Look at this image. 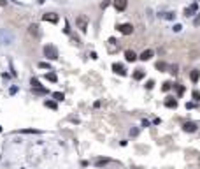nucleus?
I'll return each instance as SVG.
<instances>
[{
    "label": "nucleus",
    "instance_id": "obj_1",
    "mask_svg": "<svg viewBox=\"0 0 200 169\" xmlns=\"http://www.w3.org/2000/svg\"><path fill=\"white\" fill-rule=\"evenodd\" d=\"M44 57H46L48 60H56V58H58L56 48L53 46V44H46V46H44Z\"/></svg>",
    "mask_w": 200,
    "mask_h": 169
},
{
    "label": "nucleus",
    "instance_id": "obj_2",
    "mask_svg": "<svg viewBox=\"0 0 200 169\" xmlns=\"http://www.w3.org/2000/svg\"><path fill=\"white\" fill-rule=\"evenodd\" d=\"M14 41V35L7 30H0V44H11Z\"/></svg>",
    "mask_w": 200,
    "mask_h": 169
},
{
    "label": "nucleus",
    "instance_id": "obj_3",
    "mask_svg": "<svg viewBox=\"0 0 200 169\" xmlns=\"http://www.w3.org/2000/svg\"><path fill=\"white\" fill-rule=\"evenodd\" d=\"M76 25H77V28H81L83 32H86V28H88V18H86V16H77V18H76Z\"/></svg>",
    "mask_w": 200,
    "mask_h": 169
},
{
    "label": "nucleus",
    "instance_id": "obj_4",
    "mask_svg": "<svg viewBox=\"0 0 200 169\" xmlns=\"http://www.w3.org/2000/svg\"><path fill=\"white\" fill-rule=\"evenodd\" d=\"M42 19H44V21H49V23H58V14H55V13H46L44 16H42Z\"/></svg>",
    "mask_w": 200,
    "mask_h": 169
},
{
    "label": "nucleus",
    "instance_id": "obj_5",
    "mask_svg": "<svg viewBox=\"0 0 200 169\" xmlns=\"http://www.w3.org/2000/svg\"><path fill=\"white\" fill-rule=\"evenodd\" d=\"M126 5H128V0H114V7H116V11H125Z\"/></svg>",
    "mask_w": 200,
    "mask_h": 169
},
{
    "label": "nucleus",
    "instance_id": "obj_6",
    "mask_svg": "<svg viewBox=\"0 0 200 169\" xmlns=\"http://www.w3.org/2000/svg\"><path fill=\"white\" fill-rule=\"evenodd\" d=\"M119 32H121V34H125V35H130L132 32H133V27L130 23H125V25L119 27Z\"/></svg>",
    "mask_w": 200,
    "mask_h": 169
},
{
    "label": "nucleus",
    "instance_id": "obj_7",
    "mask_svg": "<svg viewBox=\"0 0 200 169\" xmlns=\"http://www.w3.org/2000/svg\"><path fill=\"white\" fill-rule=\"evenodd\" d=\"M112 71L116 74H119V76H125L126 74V71H125V67L121 65V63H112Z\"/></svg>",
    "mask_w": 200,
    "mask_h": 169
},
{
    "label": "nucleus",
    "instance_id": "obj_8",
    "mask_svg": "<svg viewBox=\"0 0 200 169\" xmlns=\"http://www.w3.org/2000/svg\"><path fill=\"white\" fill-rule=\"evenodd\" d=\"M183 129H184V132H195V130H197V123H193V122H186V123L183 125Z\"/></svg>",
    "mask_w": 200,
    "mask_h": 169
},
{
    "label": "nucleus",
    "instance_id": "obj_9",
    "mask_svg": "<svg viewBox=\"0 0 200 169\" xmlns=\"http://www.w3.org/2000/svg\"><path fill=\"white\" fill-rule=\"evenodd\" d=\"M151 57H153V49H144L142 53H141V55H139V58L141 60H151Z\"/></svg>",
    "mask_w": 200,
    "mask_h": 169
},
{
    "label": "nucleus",
    "instance_id": "obj_10",
    "mask_svg": "<svg viewBox=\"0 0 200 169\" xmlns=\"http://www.w3.org/2000/svg\"><path fill=\"white\" fill-rule=\"evenodd\" d=\"M125 58H126V62H135L137 60V55H135L132 49H126L125 51Z\"/></svg>",
    "mask_w": 200,
    "mask_h": 169
},
{
    "label": "nucleus",
    "instance_id": "obj_11",
    "mask_svg": "<svg viewBox=\"0 0 200 169\" xmlns=\"http://www.w3.org/2000/svg\"><path fill=\"white\" fill-rule=\"evenodd\" d=\"M189 79H191L193 83H197V81L200 79V71H198V69H193L191 72H189Z\"/></svg>",
    "mask_w": 200,
    "mask_h": 169
},
{
    "label": "nucleus",
    "instance_id": "obj_12",
    "mask_svg": "<svg viewBox=\"0 0 200 169\" xmlns=\"http://www.w3.org/2000/svg\"><path fill=\"white\" fill-rule=\"evenodd\" d=\"M28 32H30V34L34 35V37H39V35H40V32H39V27H37V25H30V27H28Z\"/></svg>",
    "mask_w": 200,
    "mask_h": 169
},
{
    "label": "nucleus",
    "instance_id": "obj_13",
    "mask_svg": "<svg viewBox=\"0 0 200 169\" xmlns=\"http://www.w3.org/2000/svg\"><path fill=\"white\" fill-rule=\"evenodd\" d=\"M144 76H146V72H144V71H141V69H137V71L133 72V79H137V81L142 79Z\"/></svg>",
    "mask_w": 200,
    "mask_h": 169
},
{
    "label": "nucleus",
    "instance_id": "obj_14",
    "mask_svg": "<svg viewBox=\"0 0 200 169\" xmlns=\"http://www.w3.org/2000/svg\"><path fill=\"white\" fill-rule=\"evenodd\" d=\"M165 106H167V108H176V106H177V100L172 99V97H168V99L165 100Z\"/></svg>",
    "mask_w": 200,
    "mask_h": 169
},
{
    "label": "nucleus",
    "instance_id": "obj_15",
    "mask_svg": "<svg viewBox=\"0 0 200 169\" xmlns=\"http://www.w3.org/2000/svg\"><path fill=\"white\" fill-rule=\"evenodd\" d=\"M46 79H49V81H53V83H56V79H58V78H56V74L48 72V74H46Z\"/></svg>",
    "mask_w": 200,
    "mask_h": 169
},
{
    "label": "nucleus",
    "instance_id": "obj_16",
    "mask_svg": "<svg viewBox=\"0 0 200 169\" xmlns=\"http://www.w3.org/2000/svg\"><path fill=\"white\" fill-rule=\"evenodd\" d=\"M156 69H158V71H165V69H167V63H165V62H158V63H156Z\"/></svg>",
    "mask_w": 200,
    "mask_h": 169
},
{
    "label": "nucleus",
    "instance_id": "obj_17",
    "mask_svg": "<svg viewBox=\"0 0 200 169\" xmlns=\"http://www.w3.org/2000/svg\"><path fill=\"white\" fill-rule=\"evenodd\" d=\"M53 97H55L56 100H63V97H65V95H63L61 92H56V93H53Z\"/></svg>",
    "mask_w": 200,
    "mask_h": 169
},
{
    "label": "nucleus",
    "instance_id": "obj_18",
    "mask_svg": "<svg viewBox=\"0 0 200 169\" xmlns=\"http://www.w3.org/2000/svg\"><path fill=\"white\" fill-rule=\"evenodd\" d=\"M32 86H34V88H40V83H39V79H35V78H32Z\"/></svg>",
    "mask_w": 200,
    "mask_h": 169
},
{
    "label": "nucleus",
    "instance_id": "obj_19",
    "mask_svg": "<svg viewBox=\"0 0 200 169\" xmlns=\"http://www.w3.org/2000/svg\"><path fill=\"white\" fill-rule=\"evenodd\" d=\"M46 108H51V109H56V102H53V100H46Z\"/></svg>",
    "mask_w": 200,
    "mask_h": 169
},
{
    "label": "nucleus",
    "instance_id": "obj_20",
    "mask_svg": "<svg viewBox=\"0 0 200 169\" xmlns=\"http://www.w3.org/2000/svg\"><path fill=\"white\" fill-rule=\"evenodd\" d=\"M170 86H172V83H168V81H167V83H163V86H162V88H163V92H167V90H170Z\"/></svg>",
    "mask_w": 200,
    "mask_h": 169
},
{
    "label": "nucleus",
    "instance_id": "obj_21",
    "mask_svg": "<svg viewBox=\"0 0 200 169\" xmlns=\"http://www.w3.org/2000/svg\"><path fill=\"white\" fill-rule=\"evenodd\" d=\"M39 67H42V69H48V71L51 69V67H49V63H46V62H40V63H39Z\"/></svg>",
    "mask_w": 200,
    "mask_h": 169
},
{
    "label": "nucleus",
    "instance_id": "obj_22",
    "mask_svg": "<svg viewBox=\"0 0 200 169\" xmlns=\"http://www.w3.org/2000/svg\"><path fill=\"white\" fill-rule=\"evenodd\" d=\"M153 86H154V81H151V79H149V81L146 83V88H147V90H151Z\"/></svg>",
    "mask_w": 200,
    "mask_h": 169
},
{
    "label": "nucleus",
    "instance_id": "obj_23",
    "mask_svg": "<svg viewBox=\"0 0 200 169\" xmlns=\"http://www.w3.org/2000/svg\"><path fill=\"white\" fill-rule=\"evenodd\" d=\"M193 99H195L197 102H200V92H197V90L193 92Z\"/></svg>",
    "mask_w": 200,
    "mask_h": 169
},
{
    "label": "nucleus",
    "instance_id": "obj_24",
    "mask_svg": "<svg viewBox=\"0 0 200 169\" xmlns=\"http://www.w3.org/2000/svg\"><path fill=\"white\" fill-rule=\"evenodd\" d=\"M165 18H167V19H174V18H176V14H174V13H167V14H165Z\"/></svg>",
    "mask_w": 200,
    "mask_h": 169
},
{
    "label": "nucleus",
    "instance_id": "obj_25",
    "mask_svg": "<svg viewBox=\"0 0 200 169\" xmlns=\"http://www.w3.org/2000/svg\"><path fill=\"white\" fill-rule=\"evenodd\" d=\"M139 134V129H130V136H137Z\"/></svg>",
    "mask_w": 200,
    "mask_h": 169
},
{
    "label": "nucleus",
    "instance_id": "obj_26",
    "mask_svg": "<svg viewBox=\"0 0 200 169\" xmlns=\"http://www.w3.org/2000/svg\"><path fill=\"white\" fill-rule=\"evenodd\" d=\"M181 28H183L181 25H174V28H172V30H174V32H181Z\"/></svg>",
    "mask_w": 200,
    "mask_h": 169
},
{
    "label": "nucleus",
    "instance_id": "obj_27",
    "mask_svg": "<svg viewBox=\"0 0 200 169\" xmlns=\"http://www.w3.org/2000/svg\"><path fill=\"white\" fill-rule=\"evenodd\" d=\"M198 23H200V13H198V18L195 19V25H198Z\"/></svg>",
    "mask_w": 200,
    "mask_h": 169
},
{
    "label": "nucleus",
    "instance_id": "obj_28",
    "mask_svg": "<svg viewBox=\"0 0 200 169\" xmlns=\"http://www.w3.org/2000/svg\"><path fill=\"white\" fill-rule=\"evenodd\" d=\"M4 4H5V2H4V0H0V5H4Z\"/></svg>",
    "mask_w": 200,
    "mask_h": 169
}]
</instances>
